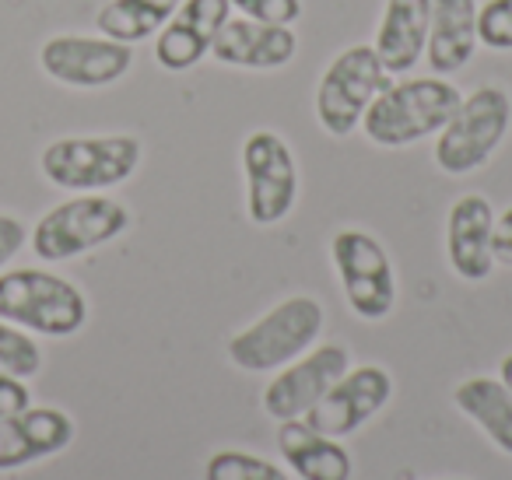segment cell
<instances>
[{
	"mask_svg": "<svg viewBox=\"0 0 512 480\" xmlns=\"http://www.w3.org/2000/svg\"><path fill=\"white\" fill-rule=\"evenodd\" d=\"M463 95L446 78H404L372 99L362 116V130L379 148H407L439 134L460 109Z\"/></svg>",
	"mask_w": 512,
	"mask_h": 480,
	"instance_id": "6da1fadb",
	"label": "cell"
},
{
	"mask_svg": "<svg viewBox=\"0 0 512 480\" xmlns=\"http://www.w3.org/2000/svg\"><path fill=\"white\" fill-rule=\"evenodd\" d=\"M327 312L316 298L292 295L228 340V361L242 372H274L316 347Z\"/></svg>",
	"mask_w": 512,
	"mask_h": 480,
	"instance_id": "7a4b0ae2",
	"label": "cell"
},
{
	"mask_svg": "<svg viewBox=\"0 0 512 480\" xmlns=\"http://www.w3.org/2000/svg\"><path fill=\"white\" fill-rule=\"evenodd\" d=\"M0 319L43 337H71L88 323V298L67 277L46 270L0 274Z\"/></svg>",
	"mask_w": 512,
	"mask_h": 480,
	"instance_id": "3957f363",
	"label": "cell"
},
{
	"mask_svg": "<svg viewBox=\"0 0 512 480\" xmlns=\"http://www.w3.org/2000/svg\"><path fill=\"white\" fill-rule=\"evenodd\" d=\"M512 127V95L502 85H481L460 102L435 141V165L449 176L481 169Z\"/></svg>",
	"mask_w": 512,
	"mask_h": 480,
	"instance_id": "277c9868",
	"label": "cell"
},
{
	"mask_svg": "<svg viewBox=\"0 0 512 480\" xmlns=\"http://www.w3.org/2000/svg\"><path fill=\"white\" fill-rule=\"evenodd\" d=\"M141 165V141L130 134L60 137L39 158V169L60 190H109L127 183Z\"/></svg>",
	"mask_w": 512,
	"mask_h": 480,
	"instance_id": "5b68a950",
	"label": "cell"
},
{
	"mask_svg": "<svg viewBox=\"0 0 512 480\" xmlns=\"http://www.w3.org/2000/svg\"><path fill=\"white\" fill-rule=\"evenodd\" d=\"M127 228L130 211L120 200L102 197V193H81L39 218V225L32 228V249L46 263L74 260V256L120 239Z\"/></svg>",
	"mask_w": 512,
	"mask_h": 480,
	"instance_id": "8992f818",
	"label": "cell"
},
{
	"mask_svg": "<svg viewBox=\"0 0 512 480\" xmlns=\"http://www.w3.org/2000/svg\"><path fill=\"white\" fill-rule=\"evenodd\" d=\"M390 85L393 78L386 74L383 60L376 57V46H348L330 60L320 85H316V120L330 137L355 134L372 99Z\"/></svg>",
	"mask_w": 512,
	"mask_h": 480,
	"instance_id": "52a82bcc",
	"label": "cell"
},
{
	"mask_svg": "<svg viewBox=\"0 0 512 480\" xmlns=\"http://www.w3.org/2000/svg\"><path fill=\"white\" fill-rule=\"evenodd\" d=\"M330 256L351 312L365 323L390 316L397 305V274L383 242L362 228H341L330 242Z\"/></svg>",
	"mask_w": 512,
	"mask_h": 480,
	"instance_id": "ba28073f",
	"label": "cell"
},
{
	"mask_svg": "<svg viewBox=\"0 0 512 480\" xmlns=\"http://www.w3.org/2000/svg\"><path fill=\"white\" fill-rule=\"evenodd\" d=\"M242 172H246V214L253 225H278L299 200V165L292 144L274 130H253L242 141Z\"/></svg>",
	"mask_w": 512,
	"mask_h": 480,
	"instance_id": "9c48e42d",
	"label": "cell"
},
{
	"mask_svg": "<svg viewBox=\"0 0 512 480\" xmlns=\"http://www.w3.org/2000/svg\"><path fill=\"white\" fill-rule=\"evenodd\" d=\"M351 368V354L341 344L309 347L302 358L288 361L264 389V410L274 421H295L306 417L316 403L327 396V389Z\"/></svg>",
	"mask_w": 512,
	"mask_h": 480,
	"instance_id": "30bf717a",
	"label": "cell"
},
{
	"mask_svg": "<svg viewBox=\"0 0 512 480\" xmlns=\"http://www.w3.org/2000/svg\"><path fill=\"white\" fill-rule=\"evenodd\" d=\"M390 396L393 375L383 365H358L348 368L302 421L330 438L355 435L362 424H369L390 403Z\"/></svg>",
	"mask_w": 512,
	"mask_h": 480,
	"instance_id": "8fae6325",
	"label": "cell"
},
{
	"mask_svg": "<svg viewBox=\"0 0 512 480\" xmlns=\"http://www.w3.org/2000/svg\"><path fill=\"white\" fill-rule=\"evenodd\" d=\"M39 64L60 85L106 88L130 71L134 50L106 36H53L39 50Z\"/></svg>",
	"mask_w": 512,
	"mask_h": 480,
	"instance_id": "7c38bea8",
	"label": "cell"
},
{
	"mask_svg": "<svg viewBox=\"0 0 512 480\" xmlns=\"http://www.w3.org/2000/svg\"><path fill=\"white\" fill-rule=\"evenodd\" d=\"M228 18H232L228 0H183L176 15L158 29L155 60L165 71H193L211 53L214 39L225 29Z\"/></svg>",
	"mask_w": 512,
	"mask_h": 480,
	"instance_id": "4fadbf2b",
	"label": "cell"
},
{
	"mask_svg": "<svg viewBox=\"0 0 512 480\" xmlns=\"http://www.w3.org/2000/svg\"><path fill=\"white\" fill-rule=\"evenodd\" d=\"M495 207L481 193H467L449 207L446 218V256L460 281H488L495 270Z\"/></svg>",
	"mask_w": 512,
	"mask_h": 480,
	"instance_id": "5bb4252c",
	"label": "cell"
},
{
	"mask_svg": "<svg viewBox=\"0 0 512 480\" xmlns=\"http://www.w3.org/2000/svg\"><path fill=\"white\" fill-rule=\"evenodd\" d=\"M299 53V36L292 25L253 22V18H228L211 46V57L239 71H278L292 64Z\"/></svg>",
	"mask_w": 512,
	"mask_h": 480,
	"instance_id": "9a60e30c",
	"label": "cell"
},
{
	"mask_svg": "<svg viewBox=\"0 0 512 480\" xmlns=\"http://www.w3.org/2000/svg\"><path fill=\"white\" fill-rule=\"evenodd\" d=\"M74 442L71 414L57 407H25L0 417V470H22L46 456H57Z\"/></svg>",
	"mask_w": 512,
	"mask_h": 480,
	"instance_id": "2e32d148",
	"label": "cell"
},
{
	"mask_svg": "<svg viewBox=\"0 0 512 480\" xmlns=\"http://www.w3.org/2000/svg\"><path fill=\"white\" fill-rule=\"evenodd\" d=\"M428 29H432V0H386L372 46L390 78L411 74L425 60Z\"/></svg>",
	"mask_w": 512,
	"mask_h": 480,
	"instance_id": "e0dca14e",
	"label": "cell"
},
{
	"mask_svg": "<svg viewBox=\"0 0 512 480\" xmlns=\"http://www.w3.org/2000/svg\"><path fill=\"white\" fill-rule=\"evenodd\" d=\"M278 449L281 459L292 466L299 480H351L355 473V459L341 445V438L320 435L309 428L302 417L295 421H278Z\"/></svg>",
	"mask_w": 512,
	"mask_h": 480,
	"instance_id": "ac0fdd59",
	"label": "cell"
},
{
	"mask_svg": "<svg viewBox=\"0 0 512 480\" xmlns=\"http://www.w3.org/2000/svg\"><path fill=\"white\" fill-rule=\"evenodd\" d=\"M477 50V0H432L425 60L432 74L446 78L470 64Z\"/></svg>",
	"mask_w": 512,
	"mask_h": 480,
	"instance_id": "d6986e66",
	"label": "cell"
},
{
	"mask_svg": "<svg viewBox=\"0 0 512 480\" xmlns=\"http://www.w3.org/2000/svg\"><path fill=\"white\" fill-rule=\"evenodd\" d=\"M453 403L505 456H512V389L502 379H488V375L463 379L453 389Z\"/></svg>",
	"mask_w": 512,
	"mask_h": 480,
	"instance_id": "ffe728a7",
	"label": "cell"
},
{
	"mask_svg": "<svg viewBox=\"0 0 512 480\" xmlns=\"http://www.w3.org/2000/svg\"><path fill=\"white\" fill-rule=\"evenodd\" d=\"M179 4L183 0H109L95 15V25H99V32L106 39L134 46L155 36L176 15Z\"/></svg>",
	"mask_w": 512,
	"mask_h": 480,
	"instance_id": "44dd1931",
	"label": "cell"
},
{
	"mask_svg": "<svg viewBox=\"0 0 512 480\" xmlns=\"http://www.w3.org/2000/svg\"><path fill=\"white\" fill-rule=\"evenodd\" d=\"M204 480H292L278 463L242 449H221L207 459Z\"/></svg>",
	"mask_w": 512,
	"mask_h": 480,
	"instance_id": "7402d4cb",
	"label": "cell"
},
{
	"mask_svg": "<svg viewBox=\"0 0 512 480\" xmlns=\"http://www.w3.org/2000/svg\"><path fill=\"white\" fill-rule=\"evenodd\" d=\"M43 368V351L25 330L15 323L0 319V375H15V379H32Z\"/></svg>",
	"mask_w": 512,
	"mask_h": 480,
	"instance_id": "603a6c76",
	"label": "cell"
},
{
	"mask_svg": "<svg viewBox=\"0 0 512 480\" xmlns=\"http://www.w3.org/2000/svg\"><path fill=\"white\" fill-rule=\"evenodd\" d=\"M477 43L495 53H512V0H488L477 8Z\"/></svg>",
	"mask_w": 512,
	"mask_h": 480,
	"instance_id": "cb8c5ba5",
	"label": "cell"
},
{
	"mask_svg": "<svg viewBox=\"0 0 512 480\" xmlns=\"http://www.w3.org/2000/svg\"><path fill=\"white\" fill-rule=\"evenodd\" d=\"M242 18L271 25H295L302 18V0H228Z\"/></svg>",
	"mask_w": 512,
	"mask_h": 480,
	"instance_id": "d4e9b609",
	"label": "cell"
},
{
	"mask_svg": "<svg viewBox=\"0 0 512 480\" xmlns=\"http://www.w3.org/2000/svg\"><path fill=\"white\" fill-rule=\"evenodd\" d=\"M22 246H25V225L18 218H11V214H0V270L15 260Z\"/></svg>",
	"mask_w": 512,
	"mask_h": 480,
	"instance_id": "484cf974",
	"label": "cell"
},
{
	"mask_svg": "<svg viewBox=\"0 0 512 480\" xmlns=\"http://www.w3.org/2000/svg\"><path fill=\"white\" fill-rule=\"evenodd\" d=\"M32 403V393L25 386V379H15V375H0V417L15 414V410H25Z\"/></svg>",
	"mask_w": 512,
	"mask_h": 480,
	"instance_id": "4316f807",
	"label": "cell"
},
{
	"mask_svg": "<svg viewBox=\"0 0 512 480\" xmlns=\"http://www.w3.org/2000/svg\"><path fill=\"white\" fill-rule=\"evenodd\" d=\"M491 249H495V263L512 267V204L502 214H495V235H491Z\"/></svg>",
	"mask_w": 512,
	"mask_h": 480,
	"instance_id": "83f0119b",
	"label": "cell"
},
{
	"mask_svg": "<svg viewBox=\"0 0 512 480\" xmlns=\"http://www.w3.org/2000/svg\"><path fill=\"white\" fill-rule=\"evenodd\" d=\"M498 379H502L505 386L512 389V354H505V358H502V365H498Z\"/></svg>",
	"mask_w": 512,
	"mask_h": 480,
	"instance_id": "f1b7e54d",
	"label": "cell"
}]
</instances>
